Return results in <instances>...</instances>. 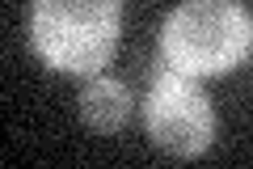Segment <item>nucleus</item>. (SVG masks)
<instances>
[{"mask_svg":"<svg viewBox=\"0 0 253 169\" xmlns=\"http://www.w3.org/2000/svg\"><path fill=\"white\" fill-rule=\"evenodd\" d=\"M253 17L236 0H186L165 17L161 55L186 76H224L249 55Z\"/></svg>","mask_w":253,"mask_h":169,"instance_id":"nucleus-2","label":"nucleus"},{"mask_svg":"<svg viewBox=\"0 0 253 169\" xmlns=\"http://www.w3.org/2000/svg\"><path fill=\"white\" fill-rule=\"evenodd\" d=\"M123 0H34L30 38L46 68L97 76L118 47Z\"/></svg>","mask_w":253,"mask_h":169,"instance_id":"nucleus-1","label":"nucleus"},{"mask_svg":"<svg viewBox=\"0 0 253 169\" xmlns=\"http://www.w3.org/2000/svg\"><path fill=\"white\" fill-rule=\"evenodd\" d=\"M126 114H131V89L123 80H110V76L89 80V89L81 93V118L93 131H118Z\"/></svg>","mask_w":253,"mask_h":169,"instance_id":"nucleus-4","label":"nucleus"},{"mask_svg":"<svg viewBox=\"0 0 253 169\" xmlns=\"http://www.w3.org/2000/svg\"><path fill=\"white\" fill-rule=\"evenodd\" d=\"M148 135L156 148L173 152V157H199L211 148L215 135V114H211L207 93L194 85V76L177 68H165L148 89Z\"/></svg>","mask_w":253,"mask_h":169,"instance_id":"nucleus-3","label":"nucleus"}]
</instances>
